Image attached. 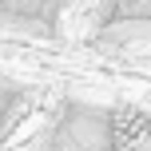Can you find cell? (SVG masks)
<instances>
[{
    "label": "cell",
    "instance_id": "cell-3",
    "mask_svg": "<svg viewBox=\"0 0 151 151\" xmlns=\"http://www.w3.org/2000/svg\"><path fill=\"white\" fill-rule=\"evenodd\" d=\"M4 4H8V0H0V8H4Z\"/></svg>",
    "mask_w": 151,
    "mask_h": 151
},
{
    "label": "cell",
    "instance_id": "cell-2",
    "mask_svg": "<svg viewBox=\"0 0 151 151\" xmlns=\"http://www.w3.org/2000/svg\"><path fill=\"white\" fill-rule=\"evenodd\" d=\"M104 20H151V0H104Z\"/></svg>",
    "mask_w": 151,
    "mask_h": 151
},
{
    "label": "cell",
    "instance_id": "cell-1",
    "mask_svg": "<svg viewBox=\"0 0 151 151\" xmlns=\"http://www.w3.org/2000/svg\"><path fill=\"white\" fill-rule=\"evenodd\" d=\"M104 151H151V111L115 104L104 111Z\"/></svg>",
    "mask_w": 151,
    "mask_h": 151
}]
</instances>
